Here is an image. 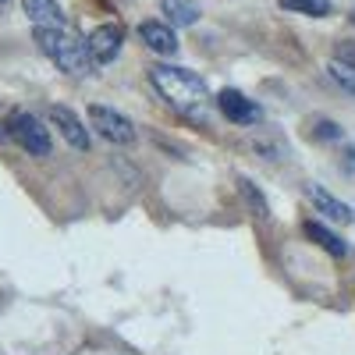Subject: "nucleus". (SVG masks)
Returning <instances> with one entry per match:
<instances>
[{"label": "nucleus", "mask_w": 355, "mask_h": 355, "mask_svg": "<svg viewBox=\"0 0 355 355\" xmlns=\"http://www.w3.org/2000/svg\"><path fill=\"white\" fill-rule=\"evenodd\" d=\"M306 196L313 199V206L320 214H327L331 220H338V224H352L355 220V210L348 202H341V199H334L331 192H323L320 185H306Z\"/></svg>", "instance_id": "obj_9"}, {"label": "nucleus", "mask_w": 355, "mask_h": 355, "mask_svg": "<svg viewBox=\"0 0 355 355\" xmlns=\"http://www.w3.org/2000/svg\"><path fill=\"white\" fill-rule=\"evenodd\" d=\"M0 4H4V0H0Z\"/></svg>", "instance_id": "obj_18"}, {"label": "nucleus", "mask_w": 355, "mask_h": 355, "mask_svg": "<svg viewBox=\"0 0 355 355\" xmlns=\"http://www.w3.org/2000/svg\"><path fill=\"white\" fill-rule=\"evenodd\" d=\"M316 139H323V142H327V139L338 142V139H341V128H338L334 121H320V125H316Z\"/></svg>", "instance_id": "obj_16"}, {"label": "nucleus", "mask_w": 355, "mask_h": 355, "mask_svg": "<svg viewBox=\"0 0 355 355\" xmlns=\"http://www.w3.org/2000/svg\"><path fill=\"white\" fill-rule=\"evenodd\" d=\"M8 128H11V139L21 146L28 157H50V132H46V125L40 121L36 114L15 110L11 121H8Z\"/></svg>", "instance_id": "obj_3"}, {"label": "nucleus", "mask_w": 355, "mask_h": 355, "mask_svg": "<svg viewBox=\"0 0 355 355\" xmlns=\"http://www.w3.org/2000/svg\"><path fill=\"white\" fill-rule=\"evenodd\" d=\"M327 75L345 89V93L355 96V61H345V57H334V61L327 64Z\"/></svg>", "instance_id": "obj_13"}, {"label": "nucleus", "mask_w": 355, "mask_h": 355, "mask_svg": "<svg viewBox=\"0 0 355 355\" xmlns=\"http://www.w3.org/2000/svg\"><path fill=\"white\" fill-rule=\"evenodd\" d=\"M150 82L153 89L167 100V107L174 114H182L185 121H196V125H206L210 121V107H214V96L206 82L189 71V68H178V64H153L150 68Z\"/></svg>", "instance_id": "obj_1"}, {"label": "nucleus", "mask_w": 355, "mask_h": 355, "mask_svg": "<svg viewBox=\"0 0 355 355\" xmlns=\"http://www.w3.org/2000/svg\"><path fill=\"white\" fill-rule=\"evenodd\" d=\"M36 43L50 61L61 68L64 75L85 78L93 71V57H89V43L71 33L68 25H36Z\"/></svg>", "instance_id": "obj_2"}, {"label": "nucleus", "mask_w": 355, "mask_h": 355, "mask_svg": "<svg viewBox=\"0 0 355 355\" xmlns=\"http://www.w3.org/2000/svg\"><path fill=\"white\" fill-rule=\"evenodd\" d=\"M352 25H355V11H352Z\"/></svg>", "instance_id": "obj_17"}, {"label": "nucleus", "mask_w": 355, "mask_h": 355, "mask_svg": "<svg viewBox=\"0 0 355 355\" xmlns=\"http://www.w3.org/2000/svg\"><path fill=\"white\" fill-rule=\"evenodd\" d=\"M217 110L239 128H252V125H259V117H263V110L252 100H245L239 89H224V93H217Z\"/></svg>", "instance_id": "obj_5"}, {"label": "nucleus", "mask_w": 355, "mask_h": 355, "mask_svg": "<svg viewBox=\"0 0 355 355\" xmlns=\"http://www.w3.org/2000/svg\"><path fill=\"white\" fill-rule=\"evenodd\" d=\"M239 189H242V199L252 206V214H256L259 220H266V217H270V206H266V199L259 196V189L249 182V178H239Z\"/></svg>", "instance_id": "obj_15"}, {"label": "nucleus", "mask_w": 355, "mask_h": 355, "mask_svg": "<svg viewBox=\"0 0 355 355\" xmlns=\"http://www.w3.org/2000/svg\"><path fill=\"white\" fill-rule=\"evenodd\" d=\"M306 234H309V239H313L320 249H327L331 256H348V245H345V239H338V234H334V231H327L323 224L309 220V224H306Z\"/></svg>", "instance_id": "obj_12"}, {"label": "nucleus", "mask_w": 355, "mask_h": 355, "mask_svg": "<svg viewBox=\"0 0 355 355\" xmlns=\"http://www.w3.org/2000/svg\"><path fill=\"white\" fill-rule=\"evenodd\" d=\"M160 11H164L167 21H174V25H196L199 15H202L196 0H160Z\"/></svg>", "instance_id": "obj_11"}, {"label": "nucleus", "mask_w": 355, "mask_h": 355, "mask_svg": "<svg viewBox=\"0 0 355 355\" xmlns=\"http://www.w3.org/2000/svg\"><path fill=\"white\" fill-rule=\"evenodd\" d=\"M85 43H89V57H93V64H110L114 57L121 53L125 33H121V25H100V28H93V36H89Z\"/></svg>", "instance_id": "obj_6"}, {"label": "nucleus", "mask_w": 355, "mask_h": 355, "mask_svg": "<svg viewBox=\"0 0 355 355\" xmlns=\"http://www.w3.org/2000/svg\"><path fill=\"white\" fill-rule=\"evenodd\" d=\"M46 117H50V125L64 135V142H68V146H75L78 153H85V150H89V132L82 128V121L75 117V110H68V107H61V103H53V107L46 110Z\"/></svg>", "instance_id": "obj_7"}, {"label": "nucleus", "mask_w": 355, "mask_h": 355, "mask_svg": "<svg viewBox=\"0 0 355 355\" xmlns=\"http://www.w3.org/2000/svg\"><path fill=\"white\" fill-rule=\"evenodd\" d=\"M281 8L295 11V15H309V18H327L331 0H281Z\"/></svg>", "instance_id": "obj_14"}, {"label": "nucleus", "mask_w": 355, "mask_h": 355, "mask_svg": "<svg viewBox=\"0 0 355 355\" xmlns=\"http://www.w3.org/2000/svg\"><path fill=\"white\" fill-rule=\"evenodd\" d=\"M25 15L33 18V25H68L57 0H25Z\"/></svg>", "instance_id": "obj_10"}, {"label": "nucleus", "mask_w": 355, "mask_h": 355, "mask_svg": "<svg viewBox=\"0 0 355 355\" xmlns=\"http://www.w3.org/2000/svg\"><path fill=\"white\" fill-rule=\"evenodd\" d=\"M139 40L150 46L153 53H160V57L178 53V36H174V28L167 21H142L139 25Z\"/></svg>", "instance_id": "obj_8"}, {"label": "nucleus", "mask_w": 355, "mask_h": 355, "mask_svg": "<svg viewBox=\"0 0 355 355\" xmlns=\"http://www.w3.org/2000/svg\"><path fill=\"white\" fill-rule=\"evenodd\" d=\"M89 121H93V128H96L107 142H114V146L135 142V125L128 121L125 114H117V110H110V107L93 103V107H89Z\"/></svg>", "instance_id": "obj_4"}]
</instances>
